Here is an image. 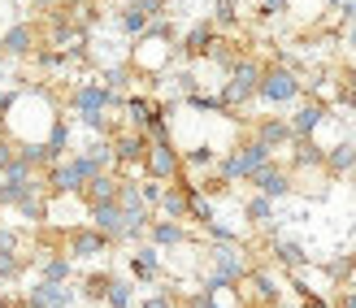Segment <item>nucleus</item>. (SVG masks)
I'll return each instance as SVG.
<instances>
[{"label": "nucleus", "instance_id": "dca6fc26", "mask_svg": "<svg viewBox=\"0 0 356 308\" xmlns=\"http://www.w3.org/2000/svg\"><path fill=\"white\" fill-rule=\"evenodd\" d=\"M213 40H218V35H213V22H195V26L183 35L178 52H183V57H204V52L213 48Z\"/></svg>", "mask_w": 356, "mask_h": 308}, {"label": "nucleus", "instance_id": "39448f33", "mask_svg": "<svg viewBox=\"0 0 356 308\" xmlns=\"http://www.w3.org/2000/svg\"><path fill=\"white\" fill-rule=\"evenodd\" d=\"M178 152H174V143L170 139H152L148 143V156H144V170L152 183H170V178H178Z\"/></svg>", "mask_w": 356, "mask_h": 308}, {"label": "nucleus", "instance_id": "3c124183", "mask_svg": "<svg viewBox=\"0 0 356 308\" xmlns=\"http://www.w3.org/2000/svg\"><path fill=\"white\" fill-rule=\"evenodd\" d=\"M17 104V92H0V122H5V113Z\"/></svg>", "mask_w": 356, "mask_h": 308}, {"label": "nucleus", "instance_id": "de8ad7c7", "mask_svg": "<svg viewBox=\"0 0 356 308\" xmlns=\"http://www.w3.org/2000/svg\"><path fill=\"white\" fill-rule=\"evenodd\" d=\"M191 308H230V304H222L218 295H209V291H200V295L191 300Z\"/></svg>", "mask_w": 356, "mask_h": 308}, {"label": "nucleus", "instance_id": "f704fd0d", "mask_svg": "<svg viewBox=\"0 0 356 308\" xmlns=\"http://www.w3.org/2000/svg\"><path fill=\"white\" fill-rule=\"evenodd\" d=\"M109 282H113V274H87V282H83V295H87V300H104V291H109Z\"/></svg>", "mask_w": 356, "mask_h": 308}, {"label": "nucleus", "instance_id": "e433bc0d", "mask_svg": "<svg viewBox=\"0 0 356 308\" xmlns=\"http://www.w3.org/2000/svg\"><path fill=\"white\" fill-rule=\"evenodd\" d=\"M17 161V139H9V135H0V174H5L9 165Z\"/></svg>", "mask_w": 356, "mask_h": 308}, {"label": "nucleus", "instance_id": "ea45409f", "mask_svg": "<svg viewBox=\"0 0 356 308\" xmlns=\"http://www.w3.org/2000/svg\"><path fill=\"white\" fill-rule=\"evenodd\" d=\"M204 230H209V239H218V243H239V234L230 226H222V222H209Z\"/></svg>", "mask_w": 356, "mask_h": 308}, {"label": "nucleus", "instance_id": "473e14b6", "mask_svg": "<svg viewBox=\"0 0 356 308\" xmlns=\"http://www.w3.org/2000/svg\"><path fill=\"white\" fill-rule=\"evenodd\" d=\"M17 161H22V165H31V170L48 165V156H44V143H17Z\"/></svg>", "mask_w": 356, "mask_h": 308}, {"label": "nucleus", "instance_id": "bb28decb", "mask_svg": "<svg viewBox=\"0 0 356 308\" xmlns=\"http://www.w3.org/2000/svg\"><path fill=\"white\" fill-rule=\"evenodd\" d=\"M17 217H26V222H44V217H48V200L40 191L22 195V200H17Z\"/></svg>", "mask_w": 356, "mask_h": 308}, {"label": "nucleus", "instance_id": "603ef678", "mask_svg": "<svg viewBox=\"0 0 356 308\" xmlns=\"http://www.w3.org/2000/svg\"><path fill=\"white\" fill-rule=\"evenodd\" d=\"M300 304H305V308H334V304H326L322 295H317V291H309L305 300H300Z\"/></svg>", "mask_w": 356, "mask_h": 308}, {"label": "nucleus", "instance_id": "0eeeda50", "mask_svg": "<svg viewBox=\"0 0 356 308\" xmlns=\"http://www.w3.org/2000/svg\"><path fill=\"white\" fill-rule=\"evenodd\" d=\"M252 187H257V195H265V200H282V195L296 191V187H291V174L282 170V165H274V161L252 174Z\"/></svg>", "mask_w": 356, "mask_h": 308}, {"label": "nucleus", "instance_id": "5701e85b", "mask_svg": "<svg viewBox=\"0 0 356 308\" xmlns=\"http://www.w3.org/2000/svg\"><path fill=\"white\" fill-rule=\"evenodd\" d=\"M326 170H334V174L356 170V143H334V148L326 152Z\"/></svg>", "mask_w": 356, "mask_h": 308}, {"label": "nucleus", "instance_id": "f8f14e48", "mask_svg": "<svg viewBox=\"0 0 356 308\" xmlns=\"http://www.w3.org/2000/svg\"><path fill=\"white\" fill-rule=\"evenodd\" d=\"M322 122H326V108L317 104V100L300 104L296 113H291V122H287V126H291V139H313V131H317Z\"/></svg>", "mask_w": 356, "mask_h": 308}, {"label": "nucleus", "instance_id": "7ed1b4c3", "mask_svg": "<svg viewBox=\"0 0 356 308\" xmlns=\"http://www.w3.org/2000/svg\"><path fill=\"white\" fill-rule=\"evenodd\" d=\"M261 165H270V148L252 139V143H239V148L230 152V156L222 161L218 170H222V183L230 187V183H235V178H252V174H257Z\"/></svg>", "mask_w": 356, "mask_h": 308}, {"label": "nucleus", "instance_id": "c9c22d12", "mask_svg": "<svg viewBox=\"0 0 356 308\" xmlns=\"http://www.w3.org/2000/svg\"><path fill=\"white\" fill-rule=\"evenodd\" d=\"M239 0H218V9H213V17H218L222 26H235V17H239Z\"/></svg>", "mask_w": 356, "mask_h": 308}, {"label": "nucleus", "instance_id": "49530a36", "mask_svg": "<svg viewBox=\"0 0 356 308\" xmlns=\"http://www.w3.org/2000/svg\"><path fill=\"white\" fill-rule=\"evenodd\" d=\"M17 243H22V234H17V230H9V226H0V248L17 252Z\"/></svg>", "mask_w": 356, "mask_h": 308}, {"label": "nucleus", "instance_id": "6ab92c4d", "mask_svg": "<svg viewBox=\"0 0 356 308\" xmlns=\"http://www.w3.org/2000/svg\"><path fill=\"white\" fill-rule=\"evenodd\" d=\"M65 148H70V122L57 117V122L48 126V139H44V156H48V165H57V161L65 156Z\"/></svg>", "mask_w": 356, "mask_h": 308}, {"label": "nucleus", "instance_id": "864d4df0", "mask_svg": "<svg viewBox=\"0 0 356 308\" xmlns=\"http://www.w3.org/2000/svg\"><path fill=\"white\" fill-rule=\"evenodd\" d=\"M144 308H174V304H170V295L161 291V295H152V300H144Z\"/></svg>", "mask_w": 356, "mask_h": 308}, {"label": "nucleus", "instance_id": "2f4dec72", "mask_svg": "<svg viewBox=\"0 0 356 308\" xmlns=\"http://www.w3.org/2000/svg\"><path fill=\"white\" fill-rule=\"evenodd\" d=\"M118 22H122V31H127V35H144V31L152 26L148 17L135 9V5H127V9H122V17H118Z\"/></svg>", "mask_w": 356, "mask_h": 308}, {"label": "nucleus", "instance_id": "a19ab883", "mask_svg": "<svg viewBox=\"0 0 356 308\" xmlns=\"http://www.w3.org/2000/svg\"><path fill=\"white\" fill-rule=\"evenodd\" d=\"M213 161H218V152H213V148H191V152H187V165H195V170L213 165Z\"/></svg>", "mask_w": 356, "mask_h": 308}, {"label": "nucleus", "instance_id": "6e6552de", "mask_svg": "<svg viewBox=\"0 0 356 308\" xmlns=\"http://www.w3.org/2000/svg\"><path fill=\"white\" fill-rule=\"evenodd\" d=\"M31 308H74V291L65 282H35L26 291Z\"/></svg>", "mask_w": 356, "mask_h": 308}, {"label": "nucleus", "instance_id": "c756f323", "mask_svg": "<svg viewBox=\"0 0 356 308\" xmlns=\"http://www.w3.org/2000/svg\"><path fill=\"white\" fill-rule=\"evenodd\" d=\"M104 304H109V308H131V304H135V286L122 282V278H113L109 291H104Z\"/></svg>", "mask_w": 356, "mask_h": 308}, {"label": "nucleus", "instance_id": "20e7f679", "mask_svg": "<svg viewBox=\"0 0 356 308\" xmlns=\"http://www.w3.org/2000/svg\"><path fill=\"white\" fill-rule=\"evenodd\" d=\"M257 96L265 104H287L300 96V79H296V70L287 65H270V70H261V87H257Z\"/></svg>", "mask_w": 356, "mask_h": 308}, {"label": "nucleus", "instance_id": "a878e982", "mask_svg": "<svg viewBox=\"0 0 356 308\" xmlns=\"http://www.w3.org/2000/svg\"><path fill=\"white\" fill-rule=\"evenodd\" d=\"M243 217L252 226H270L274 222V200H265V195H252V200L243 204Z\"/></svg>", "mask_w": 356, "mask_h": 308}, {"label": "nucleus", "instance_id": "393cba45", "mask_svg": "<svg viewBox=\"0 0 356 308\" xmlns=\"http://www.w3.org/2000/svg\"><path fill=\"white\" fill-rule=\"evenodd\" d=\"M161 213H165V222H183V217H187V191L183 187H170L161 195Z\"/></svg>", "mask_w": 356, "mask_h": 308}, {"label": "nucleus", "instance_id": "b1692460", "mask_svg": "<svg viewBox=\"0 0 356 308\" xmlns=\"http://www.w3.org/2000/svg\"><path fill=\"white\" fill-rule=\"evenodd\" d=\"M152 113H156V104H152L148 96H131V100H127V117L135 122V131H148Z\"/></svg>", "mask_w": 356, "mask_h": 308}, {"label": "nucleus", "instance_id": "5fc2aeb1", "mask_svg": "<svg viewBox=\"0 0 356 308\" xmlns=\"http://www.w3.org/2000/svg\"><path fill=\"white\" fill-rule=\"evenodd\" d=\"M339 308H356V286H348V291H343V300H339Z\"/></svg>", "mask_w": 356, "mask_h": 308}, {"label": "nucleus", "instance_id": "2eb2a0df", "mask_svg": "<svg viewBox=\"0 0 356 308\" xmlns=\"http://www.w3.org/2000/svg\"><path fill=\"white\" fill-rule=\"evenodd\" d=\"M131 274L139 282H156V274H161V252H156L152 243L148 248H135L131 252Z\"/></svg>", "mask_w": 356, "mask_h": 308}, {"label": "nucleus", "instance_id": "4be33fe9", "mask_svg": "<svg viewBox=\"0 0 356 308\" xmlns=\"http://www.w3.org/2000/svg\"><path fill=\"white\" fill-rule=\"evenodd\" d=\"M148 234H152V248H178V243H187V230L178 226V222H152Z\"/></svg>", "mask_w": 356, "mask_h": 308}, {"label": "nucleus", "instance_id": "aec40b11", "mask_svg": "<svg viewBox=\"0 0 356 308\" xmlns=\"http://www.w3.org/2000/svg\"><path fill=\"white\" fill-rule=\"evenodd\" d=\"M248 282H252V291H257V300H261L265 308H274V304H278L282 286L274 282V274H265V269H248Z\"/></svg>", "mask_w": 356, "mask_h": 308}, {"label": "nucleus", "instance_id": "cd10ccee", "mask_svg": "<svg viewBox=\"0 0 356 308\" xmlns=\"http://www.w3.org/2000/svg\"><path fill=\"white\" fill-rule=\"evenodd\" d=\"M70 278V257H44L40 261V282H65Z\"/></svg>", "mask_w": 356, "mask_h": 308}, {"label": "nucleus", "instance_id": "4468645a", "mask_svg": "<svg viewBox=\"0 0 356 308\" xmlns=\"http://www.w3.org/2000/svg\"><path fill=\"white\" fill-rule=\"evenodd\" d=\"M48 191L52 195H74V191H83V178L74 170V161H57V165H48Z\"/></svg>", "mask_w": 356, "mask_h": 308}, {"label": "nucleus", "instance_id": "c03bdc74", "mask_svg": "<svg viewBox=\"0 0 356 308\" xmlns=\"http://www.w3.org/2000/svg\"><path fill=\"white\" fill-rule=\"evenodd\" d=\"M174 83H178V92H183V96H195V92H200V83H195V74H191V70H183V74H174Z\"/></svg>", "mask_w": 356, "mask_h": 308}, {"label": "nucleus", "instance_id": "ddd939ff", "mask_svg": "<svg viewBox=\"0 0 356 308\" xmlns=\"http://www.w3.org/2000/svg\"><path fill=\"white\" fill-rule=\"evenodd\" d=\"M87 217H92V230H100L104 239H122V209L118 204H87Z\"/></svg>", "mask_w": 356, "mask_h": 308}, {"label": "nucleus", "instance_id": "72a5a7b5", "mask_svg": "<svg viewBox=\"0 0 356 308\" xmlns=\"http://www.w3.org/2000/svg\"><path fill=\"white\" fill-rule=\"evenodd\" d=\"M187 108H195V113H226V104H222L218 96H204V92L187 96Z\"/></svg>", "mask_w": 356, "mask_h": 308}, {"label": "nucleus", "instance_id": "f03ea898", "mask_svg": "<svg viewBox=\"0 0 356 308\" xmlns=\"http://www.w3.org/2000/svg\"><path fill=\"white\" fill-rule=\"evenodd\" d=\"M257 87H261V65L257 61H235L226 70V87H222V104H226V113L230 108H239V104H248L257 96Z\"/></svg>", "mask_w": 356, "mask_h": 308}, {"label": "nucleus", "instance_id": "412c9836", "mask_svg": "<svg viewBox=\"0 0 356 308\" xmlns=\"http://www.w3.org/2000/svg\"><path fill=\"white\" fill-rule=\"evenodd\" d=\"M274 261L287 265V269H305L309 265V252H305V243H296V239H278L274 243Z\"/></svg>", "mask_w": 356, "mask_h": 308}, {"label": "nucleus", "instance_id": "7c9ffc66", "mask_svg": "<svg viewBox=\"0 0 356 308\" xmlns=\"http://www.w3.org/2000/svg\"><path fill=\"white\" fill-rule=\"evenodd\" d=\"M22 269H26V261L17 257V252L0 248V278H5V282H13V278H22Z\"/></svg>", "mask_w": 356, "mask_h": 308}, {"label": "nucleus", "instance_id": "8fccbe9b", "mask_svg": "<svg viewBox=\"0 0 356 308\" xmlns=\"http://www.w3.org/2000/svg\"><path fill=\"white\" fill-rule=\"evenodd\" d=\"M257 5H261V13H265V17H274V13L287 9V0H257Z\"/></svg>", "mask_w": 356, "mask_h": 308}, {"label": "nucleus", "instance_id": "4d7b16f0", "mask_svg": "<svg viewBox=\"0 0 356 308\" xmlns=\"http://www.w3.org/2000/svg\"><path fill=\"white\" fill-rule=\"evenodd\" d=\"M352 48H356V26H352Z\"/></svg>", "mask_w": 356, "mask_h": 308}, {"label": "nucleus", "instance_id": "09e8293b", "mask_svg": "<svg viewBox=\"0 0 356 308\" xmlns=\"http://www.w3.org/2000/svg\"><path fill=\"white\" fill-rule=\"evenodd\" d=\"M339 96H343V104H352V108H356V70H348V87H343Z\"/></svg>", "mask_w": 356, "mask_h": 308}, {"label": "nucleus", "instance_id": "a18cd8bd", "mask_svg": "<svg viewBox=\"0 0 356 308\" xmlns=\"http://www.w3.org/2000/svg\"><path fill=\"white\" fill-rule=\"evenodd\" d=\"M40 65H48V70L65 65V52H61V48H48V52H40Z\"/></svg>", "mask_w": 356, "mask_h": 308}, {"label": "nucleus", "instance_id": "1a4fd4ad", "mask_svg": "<svg viewBox=\"0 0 356 308\" xmlns=\"http://www.w3.org/2000/svg\"><path fill=\"white\" fill-rule=\"evenodd\" d=\"M100 252H109V239L100 230L83 226V230H70V261H92Z\"/></svg>", "mask_w": 356, "mask_h": 308}, {"label": "nucleus", "instance_id": "13d9d810", "mask_svg": "<svg viewBox=\"0 0 356 308\" xmlns=\"http://www.w3.org/2000/svg\"><path fill=\"white\" fill-rule=\"evenodd\" d=\"M35 5H52V0H35Z\"/></svg>", "mask_w": 356, "mask_h": 308}, {"label": "nucleus", "instance_id": "6e6d98bb", "mask_svg": "<svg viewBox=\"0 0 356 308\" xmlns=\"http://www.w3.org/2000/svg\"><path fill=\"white\" fill-rule=\"evenodd\" d=\"M343 17H348V22H356V0H348V5H343Z\"/></svg>", "mask_w": 356, "mask_h": 308}, {"label": "nucleus", "instance_id": "a211bd4d", "mask_svg": "<svg viewBox=\"0 0 356 308\" xmlns=\"http://www.w3.org/2000/svg\"><path fill=\"white\" fill-rule=\"evenodd\" d=\"M83 200L87 204H118V178L100 174V178H92V183H83Z\"/></svg>", "mask_w": 356, "mask_h": 308}, {"label": "nucleus", "instance_id": "79ce46f5", "mask_svg": "<svg viewBox=\"0 0 356 308\" xmlns=\"http://www.w3.org/2000/svg\"><path fill=\"white\" fill-rule=\"evenodd\" d=\"M104 92H109V96H118L122 92V87H127V70H109V74H104Z\"/></svg>", "mask_w": 356, "mask_h": 308}, {"label": "nucleus", "instance_id": "bf43d9fd", "mask_svg": "<svg viewBox=\"0 0 356 308\" xmlns=\"http://www.w3.org/2000/svg\"><path fill=\"white\" fill-rule=\"evenodd\" d=\"M330 5H339V0H330Z\"/></svg>", "mask_w": 356, "mask_h": 308}, {"label": "nucleus", "instance_id": "f257e3e1", "mask_svg": "<svg viewBox=\"0 0 356 308\" xmlns=\"http://www.w3.org/2000/svg\"><path fill=\"white\" fill-rule=\"evenodd\" d=\"M113 104H122V96H109L100 83H83L79 92H74V113H79V122L87 126V131H104V108H113Z\"/></svg>", "mask_w": 356, "mask_h": 308}, {"label": "nucleus", "instance_id": "423d86ee", "mask_svg": "<svg viewBox=\"0 0 356 308\" xmlns=\"http://www.w3.org/2000/svg\"><path fill=\"white\" fill-rule=\"evenodd\" d=\"M209 257H213V278H222L230 286L248 278V261H243L239 243H218V248H209Z\"/></svg>", "mask_w": 356, "mask_h": 308}, {"label": "nucleus", "instance_id": "9b49d317", "mask_svg": "<svg viewBox=\"0 0 356 308\" xmlns=\"http://www.w3.org/2000/svg\"><path fill=\"white\" fill-rule=\"evenodd\" d=\"M0 52H5V57H31L35 52V26L31 22H13L5 35H0Z\"/></svg>", "mask_w": 356, "mask_h": 308}, {"label": "nucleus", "instance_id": "9d476101", "mask_svg": "<svg viewBox=\"0 0 356 308\" xmlns=\"http://www.w3.org/2000/svg\"><path fill=\"white\" fill-rule=\"evenodd\" d=\"M148 143H152V139H148L144 131H131V135H118L109 148H113V161H118V165H135V161L148 156Z\"/></svg>", "mask_w": 356, "mask_h": 308}, {"label": "nucleus", "instance_id": "37998d69", "mask_svg": "<svg viewBox=\"0 0 356 308\" xmlns=\"http://www.w3.org/2000/svg\"><path fill=\"white\" fill-rule=\"evenodd\" d=\"M131 5H135L139 13H144L148 22H152V17H161V13H165V0H131Z\"/></svg>", "mask_w": 356, "mask_h": 308}, {"label": "nucleus", "instance_id": "58836bf2", "mask_svg": "<svg viewBox=\"0 0 356 308\" xmlns=\"http://www.w3.org/2000/svg\"><path fill=\"white\" fill-rule=\"evenodd\" d=\"M161 195H165V187H161V183H152V178H148L144 187H139V200H144L148 209H152V204H161Z\"/></svg>", "mask_w": 356, "mask_h": 308}, {"label": "nucleus", "instance_id": "f3484780", "mask_svg": "<svg viewBox=\"0 0 356 308\" xmlns=\"http://www.w3.org/2000/svg\"><path fill=\"white\" fill-rule=\"evenodd\" d=\"M257 143H265V148H287V143H296L291 139V126L287 122H278V117H265L261 126H257Z\"/></svg>", "mask_w": 356, "mask_h": 308}, {"label": "nucleus", "instance_id": "4c0bfd02", "mask_svg": "<svg viewBox=\"0 0 356 308\" xmlns=\"http://www.w3.org/2000/svg\"><path fill=\"white\" fill-rule=\"evenodd\" d=\"M352 265H356V257H343V261H326L322 269H326L334 282H339V278H348V274H352Z\"/></svg>", "mask_w": 356, "mask_h": 308}, {"label": "nucleus", "instance_id": "c85d7f7f", "mask_svg": "<svg viewBox=\"0 0 356 308\" xmlns=\"http://www.w3.org/2000/svg\"><path fill=\"white\" fill-rule=\"evenodd\" d=\"M296 165L309 170V165H326V152L317 148L313 139H296Z\"/></svg>", "mask_w": 356, "mask_h": 308}]
</instances>
